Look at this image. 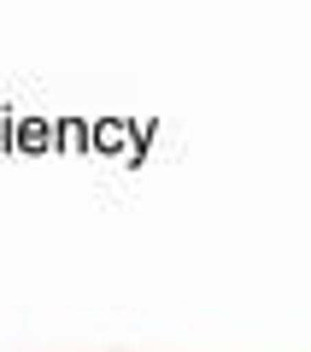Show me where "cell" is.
Listing matches in <instances>:
<instances>
[{"instance_id": "6da1fadb", "label": "cell", "mask_w": 311, "mask_h": 352, "mask_svg": "<svg viewBox=\"0 0 311 352\" xmlns=\"http://www.w3.org/2000/svg\"><path fill=\"white\" fill-rule=\"evenodd\" d=\"M18 141H24V147H41V141H47V129H41V124H36V118H30V124H24V129H18Z\"/></svg>"}]
</instances>
